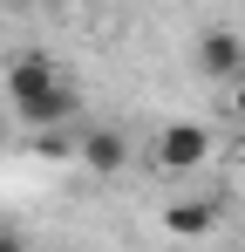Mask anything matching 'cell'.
<instances>
[{"label": "cell", "instance_id": "1", "mask_svg": "<svg viewBox=\"0 0 245 252\" xmlns=\"http://www.w3.org/2000/svg\"><path fill=\"white\" fill-rule=\"evenodd\" d=\"M7 102H14V116H21L28 129H61L68 116H75V89L55 75L48 55L7 62Z\"/></svg>", "mask_w": 245, "mask_h": 252}, {"label": "cell", "instance_id": "2", "mask_svg": "<svg viewBox=\"0 0 245 252\" xmlns=\"http://www.w3.org/2000/svg\"><path fill=\"white\" fill-rule=\"evenodd\" d=\"M157 170L163 177H184V170H198L204 157H211V129L204 123H170V129H157Z\"/></svg>", "mask_w": 245, "mask_h": 252}, {"label": "cell", "instance_id": "3", "mask_svg": "<svg viewBox=\"0 0 245 252\" xmlns=\"http://www.w3.org/2000/svg\"><path fill=\"white\" fill-rule=\"evenodd\" d=\"M75 164L82 170H95V177H122V164H129V136L122 129H82L75 136Z\"/></svg>", "mask_w": 245, "mask_h": 252}, {"label": "cell", "instance_id": "4", "mask_svg": "<svg viewBox=\"0 0 245 252\" xmlns=\"http://www.w3.org/2000/svg\"><path fill=\"white\" fill-rule=\"evenodd\" d=\"M198 68L211 75V82H239L245 75V34L239 28H211L198 41Z\"/></svg>", "mask_w": 245, "mask_h": 252}, {"label": "cell", "instance_id": "5", "mask_svg": "<svg viewBox=\"0 0 245 252\" xmlns=\"http://www.w3.org/2000/svg\"><path fill=\"white\" fill-rule=\"evenodd\" d=\"M218 225V198H170L163 205V232L170 239H204Z\"/></svg>", "mask_w": 245, "mask_h": 252}, {"label": "cell", "instance_id": "6", "mask_svg": "<svg viewBox=\"0 0 245 252\" xmlns=\"http://www.w3.org/2000/svg\"><path fill=\"white\" fill-rule=\"evenodd\" d=\"M0 252H28V239H21L14 225H0Z\"/></svg>", "mask_w": 245, "mask_h": 252}, {"label": "cell", "instance_id": "7", "mask_svg": "<svg viewBox=\"0 0 245 252\" xmlns=\"http://www.w3.org/2000/svg\"><path fill=\"white\" fill-rule=\"evenodd\" d=\"M232 116H239V123H245V75H239V82H232Z\"/></svg>", "mask_w": 245, "mask_h": 252}, {"label": "cell", "instance_id": "8", "mask_svg": "<svg viewBox=\"0 0 245 252\" xmlns=\"http://www.w3.org/2000/svg\"><path fill=\"white\" fill-rule=\"evenodd\" d=\"M7 7H41V0H7Z\"/></svg>", "mask_w": 245, "mask_h": 252}]
</instances>
